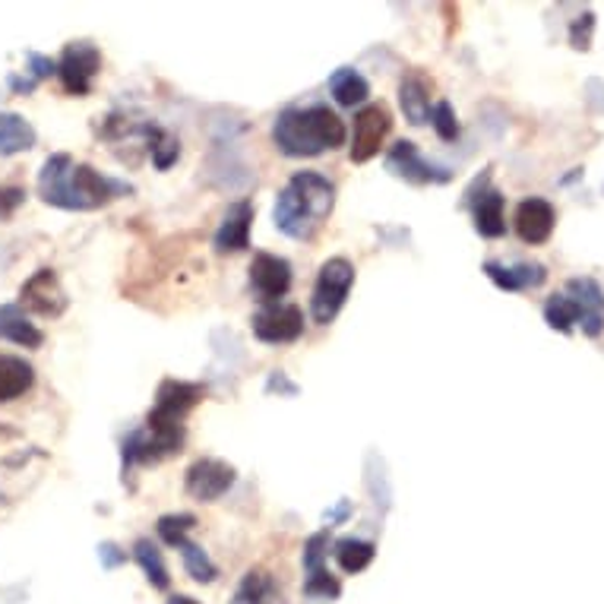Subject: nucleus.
Returning <instances> with one entry per match:
<instances>
[{
  "mask_svg": "<svg viewBox=\"0 0 604 604\" xmlns=\"http://www.w3.org/2000/svg\"><path fill=\"white\" fill-rule=\"evenodd\" d=\"M127 184L105 178L92 165H76L67 152L51 155L41 165L38 175V193L48 206L57 209H99L112 203L117 193H127Z\"/></svg>",
  "mask_w": 604,
  "mask_h": 604,
  "instance_id": "f257e3e1",
  "label": "nucleus"
},
{
  "mask_svg": "<svg viewBox=\"0 0 604 604\" xmlns=\"http://www.w3.org/2000/svg\"><path fill=\"white\" fill-rule=\"evenodd\" d=\"M333 206H336V188L317 171H298L275 200V226L288 237L307 241L323 226Z\"/></svg>",
  "mask_w": 604,
  "mask_h": 604,
  "instance_id": "f03ea898",
  "label": "nucleus"
},
{
  "mask_svg": "<svg viewBox=\"0 0 604 604\" xmlns=\"http://www.w3.org/2000/svg\"><path fill=\"white\" fill-rule=\"evenodd\" d=\"M272 140L285 155L310 158L326 150H339L345 143V124L330 105L288 108L275 117Z\"/></svg>",
  "mask_w": 604,
  "mask_h": 604,
  "instance_id": "7ed1b4c3",
  "label": "nucleus"
},
{
  "mask_svg": "<svg viewBox=\"0 0 604 604\" xmlns=\"http://www.w3.org/2000/svg\"><path fill=\"white\" fill-rule=\"evenodd\" d=\"M351 285H355V266L348 264L345 257H333V260L320 266L313 298H310L313 323H320V326L333 323L345 298H348V292H351Z\"/></svg>",
  "mask_w": 604,
  "mask_h": 604,
  "instance_id": "20e7f679",
  "label": "nucleus"
},
{
  "mask_svg": "<svg viewBox=\"0 0 604 604\" xmlns=\"http://www.w3.org/2000/svg\"><path fill=\"white\" fill-rule=\"evenodd\" d=\"M102 70V54L95 44L89 41H74L64 48L61 61H57V76L64 82V89L70 95H89L92 89V79Z\"/></svg>",
  "mask_w": 604,
  "mask_h": 604,
  "instance_id": "39448f33",
  "label": "nucleus"
},
{
  "mask_svg": "<svg viewBox=\"0 0 604 604\" xmlns=\"http://www.w3.org/2000/svg\"><path fill=\"white\" fill-rule=\"evenodd\" d=\"M330 548V535L326 531H317L307 544H304V592L310 599H339L342 586L339 579L326 569V551Z\"/></svg>",
  "mask_w": 604,
  "mask_h": 604,
  "instance_id": "423d86ee",
  "label": "nucleus"
},
{
  "mask_svg": "<svg viewBox=\"0 0 604 604\" xmlns=\"http://www.w3.org/2000/svg\"><path fill=\"white\" fill-rule=\"evenodd\" d=\"M393 117L386 105H364L355 114V137H351V162H371L383 146Z\"/></svg>",
  "mask_w": 604,
  "mask_h": 604,
  "instance_id": "0eeeda50",
  "label": "nucleus"
},
{
  "mask_svg": "<svg viewBox=\"0 0 604 604\" xmlns=\"http://www.w3.org/2000/svg\"><path fill=\"white\" fill-rule=\"evenodd\" d=\"M304 333V313L295 304H266L254 317V336L269 345L295 342Z\"/></svg>",
  "mask_w": 604,
  "mask_h": 604,
  "instance_id": "6e6552de",
  "label": "nucleus"
},
{
  "mask_svg": "<svg viewBox=\"0 0 604 604\" xmlns=\"http://www.w3.org/2000/svg\"><path fill=\"white\" fill-rule=\"evenodd\" d=\"M564 295L576 307V320L586 336L599 339L604 333V292L595 279H569Z\"/></svg>",
  "mask_w": 604,
  "mask_h": 604,
  "instance_id": "1a4fd4ad",
  "label": "nucleus"
},
{
  "mask_svg": "<svg viewBox=\"0 0 604 604\" xmlns=\"http://www.w3.org/2000/svg\"><path fill=\"white\" fill-rule=\"evenodd\" d=\"M20 304L41 317H61L67 310V295L61 288V279L54 269H38L36 275L23 285Z\"/></svg>",
  "mask_w": 604,
  "mask_h": 604,
  "instance_id": "9d476101",
  "label": "nucleus"
},
{
  "mask_svg": "<svg viewBox=\"0 0 604 604\" xmlns=\"http://www.w3.org/2000/svg\"><path fill=\"white\" fill-rule=\"evenodd\" d=\"M250 288L260 295V301L279 304L292 288V266L275 254H257L250 264Z\"/></svg>",
  "mask_w": 604,
  "mask_h": 604,
  "instance_id": "9b49d317",
  "label": "nucleus"
},
{
  "mask_svg": "<svg viewBox=\"0 0 604 604\" xmlns=\"http://www.w3.org/2000/svg\"><path fill=\"white\" fill-rule=\"evenodd\" d=\"M386 165H389L393 175L406 178L409 184H444V181H450V171H447V168H437V165H430V162H424L415 143H409V140H402V143H396V146L389 150Z\"/></svg>",
  "mask_w": 604,
  "mask_h": 604,
  "instance_id": "f8f14e48",
  "label": "nucleus"
},
{
  "mask_svg": "<svg viewBox=\"0 0 604 604\" xmlns=\"http://www.w3.org/2000/svg\"><path fill=\"white\" fill-rule=\"evenodd\" d=\"M234 485V468L219 459H200L188 472V493L196 500H219Z\"/></svg>",
  "mask_w": 604,
  "mask_h": 604,
  "instance_id": "ddd939ff",
  "label": "nucleus"
},
{
  "mask_svg": "<svg viewBox=\"0 0 604 604\" xmlns=\"http://www.w3.org/2000/svg\"><path fill=\"white\" fill-rule=\"evenodd\" d=\"M554 226H557V213L548 200L541 196H529L519 203L516 209V231L526 244H544L551 234H554Z\"/></svg>",
  "mask_w": 604,
  "mask_h": 604,
  "instance_id": "4468645a",
  "label": "nucleus"
},
{
  "mask_svg": "<svg viewBox=\"0 0 604 604\" xmlns=\"http://www.w3.org/2000/svg\"><path fill=\"white\" fill-rule=\"evenodd\" d=\"M250 226H254V203L241 200L234 206H228L226 219L216 231L213 244L219 254H237L244 247H250Z\"/></svg>",
  "mask_w": 604,
  "mask_h": 604,
  "instance_id": "2eb2a0df",
  "label": "nucleus"
},
{
  "mask_svg": "<svg viewBox=\"0 0 604 604\" xmlns=\"http://www.w3.org/2000/svg\"><path fill=\"white\" fill-rule=\"evenodd\" d=\"M485 272H488V279H491L493 285L503 288V292H529V288H538L548 279V269L541 264H485Z\"/></svg>",
  "mask_w": 604,
  "mask_h": 604,
  "instance_id": "dca6fc26",
  "label": "nucleus"
},
{
  "mask_svg": "<svg viewBox=\"0 0 604 604\" xmlns=\"http://www.w3.org/2000/svg\"><path fill=\"white\" fill-rule=\"evenodd\" d=\"M472 203V216H475V231L481 237H500L506 231L503 219V196L497 190H481V193H468Z\"/></svg>",
  "mask_w": 604,
  "mask_h": 604,
  "instance_id": "f3484780",
  "label": "nucleus"
},
{
  "mask_svg": "<svg viewBox=\"0 0 604 604\" xmlns=\"http://www.w3.org/2000/svg\"><path fill=\"white\" fill-rule=\"evenodd\" d=\"M203 386L196 383H184V380H165L158 386V396H155V409L165 412V415L175 417H188V412L193 406H200L203 399Z\"/></svg>",
  "mask_w": 604,
  "mask_h": 604,
  "instance_id": "a211bd4d",
  "label": "nucleus"
},
{
  "mask_svg": "<svg viewBox=\"0 0 604 604\" xmlns=\"http://www.w3.org/2000/svg\"><path fill=\"white\" fill-rule=\"evenodd\" d=\"M0 339L23 348H38L44 342V333L23 313L20 304H0Z\"/></svg>",
  "mask_w": 604,
  "mask_h": 604,
  "instance_id": "6ab92c4d",
  "label": "nucleus"
},
{
  "mask_svg": "<svg viewBox=\"0 0 604 604\" xmlns=\"http://www.w3.org/2000/svg\"><path fill=\"white\" fill-rule=\"evenodd\" d=\"M36 383L33 364H26L16 355H0V402H13L26 396Z\"/></svg>",
  "mask_w": 604,
  "mask_h": 604,
  "instance_id": "aec40b11",
  "label": "nucleus"
},
{
  "mask_svg": "<svg viewBox=\"0 0 604 604\" xmlns=\"http://www.w3.org/2000/svg\"><path fill=\"white\" fill-rule=\"evenodd\" d=\"M399 102H402V112L406 117L421 127V124H427L430 120V82H427V76L412 74L402 79V89H399Z\"/></svg>",
  "mask_w": 604,
  "mask_h": 604,
  "instance_id": "412c9836",
  "label": "nucleus"
},
{
  "mask_svg": "<svg viewBox=\"0 0 604 604\" xmlns=\"http://www.w3.org/2000/svg\"><path fill=\"white\" fill-rule=\"evenodd\" d=\"M36 146V130L26 117L0 112V155H20Z\"/></svg>",
  "mask_w": 604,
  "mask_h": 604,
  "instance_id": "4be33fe9",
  "label": "nucleus"
},
{
  "mask_svg": "<svg viewBox=\"0 0 604 604\" xmlns=\"http://www.w3.org/2000/svg\"><path fill=\"white\" fill-rule=\"evenodd\" d=\"M330 89H333L336 102L345 105V108H355V105H361V102L371 95L368 79L358 74V70H351V67H342V70H336L333 79H330Z\"/></svg>",
  "mask_w": 604,
  "mask_h": 604,
  "instance_id": "5701e85b",
  "label": "nucleus"
},
{
  "mask_svg": "<svg viewBox=\"0 0 604 604\" xmlns=\"http://www.w3.org/2000/svg\"><path fill=\"white\" fill-rule=\"evenodd\" d=\"M377 548L371 541H361V538H342L336 541V561L345 573H361V569L371 567Z\"/></svg>",
  "mask_w": 604,
  "mask_h": 604,
  "instance_id": "b1692460",
  "label": "nucleus"
},
{
  "mask_svg": "<svg viewBox=\"0 0 604 604\" xmlns=\"http://www.w3.org/2000/svg\"><path fill=\"white\" fill-rule=\"evenodd\" d=\"M133 557L140 561V567L146 569V576H150V582L155 589H168L171 586V576H168V569H165V561H162V554H158V548L152 544V541H137V548H133Z\"/></svg>",
  "mask_w": 604,
  "mask_h": 604,
  "instance_id": "393cba45",
  "label": "nucleus"
},
{
  "mask_svg": "<svg viewBox=\"0 0 604 604\" xmlns=\"http://www.w3.org/2000/svg\"><path fill=\"white\" fill-rule=\"evenodd\" d=\"M178 551H181V557H184V567H188V573L196 579V582H213L216 576H219V569H216V564L209 561V554L200 548V544H193V541H181L178 544Z\"/></svg>",
  "mask_w": 604,
  "mask_h": 604,
  "instance_id": "a878e982",
  "label": "nucleus"
},
{
  "mask_svg": "<svg viewBox=\"0 0 604 604\" xmlns=\"http://www.w3.org/2000/svg\"><path fill=\"white\" fill-rule=\"evenodd\" d=\"M275 595V586H272V579L264 576V573H247L244 576V582H241V589H237V595H234V602L231 604H269V599Z\"/></svg>",
  "mask_w": 604,
  "mask_h": 604,
  "instance_id": "bb28decb",
  "label": "nucleus"
},
{
  "mask_svg": "<svg viewBox=\"0 0 604 604\" xmlns=\"http://www.w3.org/2000/svg\"><path fill=\"white\" fill-rule=\"evenodd\" d=\"M544 320H548V326L557 330V333H573V323H579V320H576V307L569 304L567 295L548 298V304H544Z\"/></svg>",
  "mask_w": 604,
  "mask_h": 604,
  "instance_id": "cd10ccee",
  "label": "nucleus"
},
{
  "mask_svg": "<svg viewBox=\"0 0 604 604\" xmlns=\"http://www.w3.org/2000/svg\"><path fill=\"white\" fill-rule=\"evenodd\" d=\"M146 137H150V150H152V158H155V165L158 168H168L175 158H178V140L175 137H168L165 130H155V127H146Z\"/></svg>",
  "mask_w": 604,
  "mask_h": 604,
  "instance_id": "c85d7f7f",
  "label": "nucleus"
},
{
  "mask_svg": "<svg viewBox=\"0 0 604 604\" xmlns=\"http://www.w3.org/2000/svg\"><path fill=\"white\" fill-rule=\"evenodd\" d=\"M196 526V519L188 516V513H181V516H162L158 519V535H162V541L165 544H171V548H178L184 538H188V531Z\"/></svg>",
  "mask_w": 604,
  "mask_h": 604,
  "instance_id": "c756f323",
  "label": "nucleus"
},
{
  "mask_svg": "<svg viewBox=\"0 0 604 604\" xmlns=\"http://www.w3.org/2000/svg\"><path fill=\"white\" fill-rule=\"evenodd\" d=\"M430 124H434L437 137H440V140H447V143L459 137V120H455L450 102H437V105L430 108Z\"/></svg>",
  "mask_w": 604,
  "mask_h": 604,
  "instance_id": "7c9ffc66",
  "label": "nucleus"
},
{
  "mask_svg": "<svg viewBox=\"0 0 604 604\" xmlns=\"http://www.w3.org/2000/svg\"><path fill=\"white\" fill-rule=\"evenodd\" d=\"M592 29H595V16H592V13L579 16V20L573 23V29H569V44H573L576 51H589V36H592Z\"/></svg>",
  "mask_w": 604,
  "mask_h": 604,
  "instance_id": "2f4dec72",
  "label": "nucleus"
},
{
  "mask_svg": "<svg viewBox=\"0 0 604 604\" xmlns=\"http://www.w3.org/2000/svg\"><path fill=\"white\" fill-rule=\"evenodd\" d=\"M23 203H26V190L23 188H0V222H7Z\"/></svg>",
  "mask_w": 604,
  "mask_h": 604,
  "instance_id": "473e14b6",
  "label": "nucleus"
},
{
  "mask_svg": "<svg viewBox=\"0 0 604 604\" xmlns=\"http://www.w3.org/2000/svg\"><path fill=\"white\" fill-rule=\"evenodd\" d=\"M29 64H33L36 79H44V76H51L54 70H57V64H54L51 57H41V54H29Z\"/></svg>",
  "mask_w": 604,
  "mask_h": 604,
  "instance_id": "72a5a7b5",
  "label": "nucleus"
},
{
  "mask_svg": "<svg viewBox=\"0 0 604 604\" xmlns=\"http://www.w3.org/2000/svg\"><path fill=\"white\" fill-rule=\"evenodd\" d=\"M102 561H105L108 567H117V564L124 561V554H117V548H114V544H105V548H102Z\"/></svg>",
  "mask_w": 604,
  "mask_h": 604,
  "instance_id": "f704fd0d",
  "label": "nucleus"
},
{
  "mask_svg": "<svg viewBox=\"0 0 604 604\" xmlns=\"http://www.w3.org/2000/svg\"><path fill=\"white\" fill-rule=\"evenodd\" d=\"M168 604H196V602H193V599H188V595H171V599H168Z\"/></svg>",
  "mask_w": 604,
  "mask_h": 604,
  "instance_id": "c9c22d12",
  "label": "nucleus"
}]
</instances>
